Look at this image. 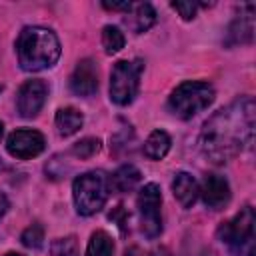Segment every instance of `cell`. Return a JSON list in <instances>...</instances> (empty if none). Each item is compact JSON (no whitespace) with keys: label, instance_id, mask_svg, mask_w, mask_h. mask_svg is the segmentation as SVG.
<instances>
[{"label":"cell","instance_id":"obj_1","mask_svg":"<svg viewBox=\"0 0 256 256\" xmlns=\"http://www.w3.org/2000/svg\"><path fill=\"white\" fill-rule=\"evenodd\" d=\"M254 126V98L242 96L204 122L200 132V150L212 164H224L252 144Z\"/></svg>","mask_w":256,"mask_h":256},{"label":"cell","instance_id":"obj_2","mask_svg":"<svg viewBox=\"0 0 256 256\" xmlns=\"http://www.w3.org/2000/svg\"><path fill=\"white\" fill-rule=\"evenodd\" d=\"M18 62L26 72H40L52 68L60 58V40L58 36L42 26H26L16 40Z\"/></svg>","mask_w":256,"mask_h":256},{"label":"cell","instance_id":"obj_3","mask_svg":"<svg viewBox=\"0 0 256 256\" xmlns=\"http://www.w3.org/2000/svg\"><path fill=\"white\" fill-rule=\"evenodd\" d=\"M254 210L250 204L240 208L236 216L224 220L218 226V238L228 246L232 256H254L256 234H254Z\"/></svg>","mask_w":256,"mask_h":256},{"label":"cell","instance_id":"obj_4","mask_svg":"<svg viewBox=\"0 0 256 256\" xmlns=\"http://www.w3.org/2000/svg\"><path fill=\"white\" fill-rule=\"evenodd\" d=\"M110 194V178L102 170H90L74 178L72 196L80 216H92L100 212Z\"/></svg>","mask_w":256,"mask_h":256},{"label":"cell","instance_id":"obj_5","mask_svg":"<svg viewBox=\"0 0 256 256\" xmlns=\"http://www.w3.org/2000/svg\"><path fill=\"white\" fill-rule=\"evenodd\" d=\"M214 96H216L214 88L208 82H198V80L182 82L170 94L168 108L174 116H178L182 120H190L196 114H200L202 110H206L214 102Z\"/></svg>","mask_w":256,"mask_h":256},{"label":"cell","instance_id":"obj_6","mask_svg":"<svg viewBox=\"0 0 256 256\" xmlns=\"http://www.w3.org/2000/svg\"><path fill=\"white\" fill-rule=\"evenodd\" d=\"M144 70L142 60H118L110 72V100L118 106H128L140 88Z\"/></svg>","mask_w":256,"mask_h":256},{"label":"cell","instance_id":"obj_7","mask_svg":"<svg viewBox=\"0 0 256 256\" xmlns=\"http://www.w3.org/2000/svg\"><path fill=\"white\" fill-rule=\"evenodd\" d=\"M138 212H140V220H142V232L146 238L154 240L162 234V212H160V204H162V194H160V186L150 182L146 184L140 194H138Z\"/></svg>","mask_w":256,"mask_h":256},{"label":"cell","instance_id":"obj_8","mask_svg":"<svg viewBox=\"0 0 256 256\" xmlns=\"http://www.w3.org/2000/svg\"><path fill=\"white\" fill-rule=\"evenodd\" d=\"M46 148V140L38 130H30V128H22V130H14L8 140H6V150L10 156L18 158V160H28L38 156L42 150Z\"/></svg>","mask_w":256,"mask_h":256},{"label":"cell","instance_id":"obj_9","mask_svg":"<svg viewBox=\"0 0 256 256\" xmlns=\"http://www.w3.org/2000/svg\"><path fill=\"white\" fill-rule=\"evenodd\" d=\"M48 96V86L44 80H28L18 90V112L22 118H34Z\"/></svg>","mask_w":256,"mask_h":256},{"label":"cell","instance_id":"obj_10","mask_svg":"<svg viewBox=\"0 0 256 256\" xmlns=\"http://www.w3.org/2000/svg\"><path fill=\"white\" fill-rule=\"evenodd\" d=\"M68 84L76 96H82V98L92 96L98 90V68H96L94 60H90V58L80 60L76 64L74 72L70 74Z\"/></svg>","mask_w":256,"mask_h":256},{"label":"cell","instance_id":"obj_11","mask_svg":"<svg viewBox=\"0 0 256 256\" xmlns=\"http://www.w3.org/2000/svg\"><path fill=\"white\" fill-rule=\"evenodd\" d=\"M200 194H202V200L208 208L212 210H220L224 208L228 202H230V184L224 176H218V174H208L204 178V184L200 188Z\"/></svg>","mask_w":256,"mask_h":256},{"label":"cell","instance_id":"obj_12","mask_svg":"<svg viewBox=\"0 0 256 256\" xmlns=\"http://www.w3.org/2000/svg\"><path fill=\"white\" fill-rule=\"evenodd\" d=\"M172 192H174V198L180 202L182 208H192V204L200 196V186L192 174L178 172L174 176V182H172Z\"/></svg>","mask_w":256,"mask_h":256},{"label":"cell","instance_id":"obj_13","mask_svg":"<svg viewBox=\"0 0 256 256\" xmlns=\"http://www.w3.org/2000/svg\"><path fill=\"white\" fill-rule=\"evenodd\" d=\"M126 14H128V16L124 18V22L128 24V28H130L134 34L146 32V30L152 28L154 22H156V12H154V8H152L148 2H138V4L132 2V8H130Z\"/></svg>","mask_w":256,"mask_h":256},{"label":"cell","instance_id":"obj_14","mask_svg":"<svg viewBox=\"0 0 256 256\" xmlns=\"http://www.w3.org/2000/svg\"><path fill=\"white\" fill-rule=\"evenodd\" d=\"M254 6L248 10V14H240L228 28V38H226V44L232 46V44H250L252 38H254Z\"/></svg>","mask_w":256,"mask_h":256},{"label":"cell","instance_id":"obj_15","mask_svg":"<svg viewBox=\"0 0 256 256\" xmlns=\"http://www.w3.org/2000/svg\"><path fill=\"white\" fill-rule=\"evenodd\" d=\"M54 122H56V130H58V134L66 138V136L76 134V132L82 128V124H84V116H82V112H78L76 108L68 106V108H60V110L56 112Z\"/></svg>","mask_w":256,"mask_h":256},{"label":"cell","instance_id":"obj_16","mask_svg":"<svg viewBox=\"0 0 256 256\" xmlns=\"http://www.w3.org/2000/svg\"><path fill=\"white\" fill-rule=\"evenodd\" d=\"M140 180H142L140 170H138L136 166H132V164H124V166H120V168L112 174L110 186H112L114 190H118V192H130V190H134V188L138 186Z\"/></svg>","mask_w":256,"mask_h":256},{"label":"cell","instance_id":"obj_17","mask_svg":"<svg viewBox=\"0 0 256 256\" xmlns=\"http://www.w3.org/2000/svg\"><path fill=\"white\" fill-rule=\"evenodd\" d=\"M170 144H172V140L164 130H154L144 142V154L150 160H162L168 154Z\"/></svg>","mask_w":256,"mask_h":256},{"label":"cell","instance_id":"obj_18","mask_svg":"<svg viewBox=\"0 0 256 256\" xmlns=\"http://www.w3.org/2000/svg\"><path fill=\"white\" fill-rule=\"evenodd\" d=\"M114 254V242L104 230H96L90 236L86 256H112Z\"/></svg>","mask_w":256,"mask_h":256},{"label":"cell","instance_id":"obj_19","mask_svg":"<svg viewBox=\"0 0 256 256\" xmlns=\"http://www.w3.org/2000/svg\"><path fill=\"white\" fill-rule=\"evenodd\" d=\"M124 34L120 32V28L118 26H112V24H108V26H104L102 28V46H104V52L106 54H116V52H120L122 48H124Z\"/></svg>","mask_w":256,"mask_h":256},{"label":"cell","instance_id":"obj_20","mask_svg":"<svg viewBox=\"0 0 256 256\" xmlns=\"http://www.w3.org/2000/svg\"><path fill=\"white\" fill-rule=\"evenodd\" d=\"M98 150H100V140H98V138H82V140H78V142L70 148V152H72L76 158H80V160L92 158Z\"/></svg>","mask_w":256,"mask_h":256},{"label":"cell","instance_id":"obj_21","mask_svg":"<svg viewBox=\"0 0 256 256\" xmlns=\"http://www.w3.org/2000/svg\"><path fill=\"white\" fill-rule=\"evenodd\" d=\"M50 250H52V256H80L76 236H66V238L54 240Z\"/></svg>","mask_w":256,"mask_h":256},{"label":"cell","instance_id":"obj_22","mask_svg":"<svg viewBox=\"0 0 256 256\" xmlns=\"http://www.w3.org/2000/svg\"><path fill=\"white\" fill-rule=\"evenodd\" d=\"M20 240H22V244H24L26 248L40 250L42 244H44V228H42L40 224H32V226H28V228L22 232Z\"/></svg>","mask_w":256,"mask_h":256},{"label":"cell","instance_id":"obj_23","mask_svg":"<svg viewBox=\"0 0 256 256\" xmlns=\"http://www.w3.org/2000/svg\"><path fill=\"white\" fill-rule=\"evenodd\" d=\"M108 218L112 222H116V226L120 228V234H126L128 232V218H130V214L126 212V208L122 204H118L116 208H112V212L108 214Z\"/></svg>","mask_w":256,"mask_h":256},{"label":"cell","instance_id":"obj_24","mask_svg":"<svg viewBox=\"0 0 256 256\" xmlns=\"http://www.w3.org/2000/svg\"><path fill=\"white\" fill-rule=\"evenodd\" d=\"M170 6H172L184 20H192V18L196 16L198 6H204V4H198V2H172Z\"/></svg>","mask_w":256,"mask_h":256},{"label":"cell","instance_id":"obj_25","mask_svg":"<svg viewBox=\"0 0 256 256\" xmlns=\"http://www.w3.org/2000/svg\"><path fill=\"white\" fill-rule=\"evenodd\" d=\"M102 6L106 10H122V12H128L132 8V2H102Z\"/></svg>","mask_w":256,"mask_h":256},{"label":"cell","instance_id":"obj_26","mask_svg":"<svg viewBox=\"0 0 256 256\" xmlns=\"http://www.w3.org/2000/svg\"><path fill=\"white\" fill-rule=\"evenodd\" d=\"M6 210H8V198L4 192H0V218L6 214Z\"/></svg>","mask_w":256,"mask_h":256},{"label":"cell","instance_id":"obj_27","mask_svg":"<svg viewBox=\"0 0 256 256\" xmlns=\"http://www.w3.org/2000/svg\"><path fill=\"white\" fill-rule=\"evenodd\" d=\"M124 256H146V254L142 252V248H138V246H130V248L124 252Z\"/></svg>","mask_w":256,"mask_h":256},{"label":"cell","instance_id":"obj_28","mask_svg":"<svg viewBox=\"0 0 256 256\" xmlns=\"http://www.w3.org/2000/svg\"><path fill=\"white\" fill-rule=\"evenodd\" d=\"M152 256H172V254H170L168 248H156V250L152 252Z\"/></svg>","mask_w":256,"mask_h":256},{"label":"cell","instance_id":"obj_29","mask_svg":"<svg viewBox=\"0 0 256 256\" xmlns=\"http://www.w3.org/2000/svg\"><path fill=\"white\" fill-rule=\"evenodd\" d=\"M6 256H24V254H18V252H8Z\"/></svg>","mask_w":256,"mask_h":256},{"label":"cell","instance_id":"obj_30","mask_svg":"<svg viewBox=\"0 0 256 256\" xmlns=\"http://www.w3.org/2000/svg\"><path fill=\"white\" fill-rule=\"evenodd\" d=\"M2 134H4V126H2V122H0V138H2Z\"/></svg>","mask_w":256,"mask_h":256},{"label":"cell","instance_id":"obj_31","mask_svg":"<svg viewBox=\"0 0 256 256\" xmlns=\"http://www.w3.org/2000/svg\"><path fill=\"white\" fill-rule=\"evenodd\" d=\"M2 168H4V166H2V160H0V170H2Z\"/></svg>","mask_w":256,"mask_h":256}]
</instances>
